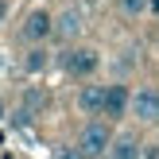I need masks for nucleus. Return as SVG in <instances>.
<instances>
[{
  "mask_svg": "<svg viewBox=\"0 0 159 159\" xmlns=\"http://www.w3.org/2000/svg\"><path fill=\"white\" fill-rule=\"evenodd\" d=\"M105 89L109 85H82L78 89V109L85 116H101L105 113Z\"/></svg>",
  "mask_w": 159,
  "mask_h": 159,
  "instance_id": "nucleus-7",
  "label": "nucleus"
},
{
  "mask_svg": "<svg viewBox=\"0 0 159 159\" xmlns=\"http://www.w3.org/2000/svg\"><path fill=\"white\" fill-rule=\"evenodd\" d=\"M47 66H51V51H47L43 43H31V51L23 54V70H27V74H43Z\"/></svg>",
  "mask_w": 159,
  "mask_h": 159,
  "instance_id": "nucleus-9",
  "label": "nucleus"
},
{
  "mask_svg": "<svg viewBox=\"0 0 159 159\" xmlns=\"http://www.w3.org/2000/svg\"><path fill=\"white\" fill-rule=\"evenodd\" d=\"M23 109H27V113H43V109H47V93L31 85V89L23 93Z\"/></svg>",
  "mask_w": 159,
  "mask_h": 159,
  "instance_id": "nucleus-10",
  "label": "nucleus"
},
{
  "mask_svg": "<svg viewBox=\"0 0 159 159\" xmlns=\"http://www.w3.org/2000/svg\"><path fill=\"white\" fill-rule=\"evenodd\" d=\"M109 159H144V144H140L132 132H120V136H113Z\"/></svg>",
  "mask_w": 159,
  "mask_h": 159,
  "instance_id": "nucleus-8",
  "label": "nucleus"
},
{
  "mask_svg": "<svg viewBox=\"0 0 159 159\" xmlns=\"http://www.w3.org/2000/svg\"><path fill=\"white\" fill-rule=\"evenodd\" d=\"M58 66L66 70L70 78H89V74H97V66H101V54L93 51V47H74V43H70L66 51L58 54Z\"/></svg>",
  "mask_w": 159,
  "mask_h": 159,
  "instance_id": "nucleus-1",
  "label": "nucleus"
},
{
  "mask_svg": "<svg viewBox=\"0 0 159 159\" xmlns=\"http://www.w3.org/2000/svg\"><path fill=\"white\" fill-rule=\"evenodd\" d=\"M128 109H132V93H128V85L124 82H113L105 89V120H120V116H128Z\"/></svg>",
  "mask_w": 159,
  "mask_h": 159,
  "instance_id": "nucleus-6",
  "label": "nucleus"
},
{
  "mask_svg": "<svg viewBox=\"0 0 159 159\" xmlns=\"http://www.w3.org/2000/svg\"><path fill=\"white\" fill-rule=\"evenodd\" d=\"M148 8H152V12H159V0H148Z\"/></svg>",
  "mask_w": 159,
  "mask_h": 159,
  "instance_id": "nucleus-14",
  "label": "nucleus"
},
{
  "mask_svg": "<svg viewBox=\"0 0 159 159\" xmlns=\"http://www.w3.org/2000/svg\"><path fill=\"white\" fill-rule=\"evenodd\" d=\"M58 159H85V152H82V148H58Z\"/></svg>",
  "mask_w": 159,
  "mask_h": 159,
  "instance_id": "nucleus-12",
  "label": "nucleus"
},
{
  "mask_svg": "<svg viewBox=\"0 0 159 159\" xmlns=\"http://www.w3.org/2000/svg\"><path fill=\"white\" fill-rule=\"evenodd\" d=\"M116 8H120L124 16H144L148 12V0H116Z\"/></svg>",
  "mask_w": 159,
  "mask_h": 159,
  "instance_id": "nucleus-11",
  "label": "nucleus"
},
{
  "mask_svg": "<svg viewBox=\"0 0 159 159\" xmlns=\"http://www.w3.org/2000/svg\"><path fill=\"white\" fill-rule=\"evenodd\" d=\"M0 116H4V105H0Z\"/></svg>",
  "mask_w": 159,
  "mask_h": 159,
  "instance_id": "nucleus-15",
  "label": "nucleus"
},
{
  "mask_svg": "<svg viewBox=\"0 0 159 159\" xmlns=\"http://www.w3.org/2000/svg\"><path fill=\"white\" fill-rule=\"evenodd\" d=\"M101 159H109V155H101Z\"/></svg>",
  "mask_w": 159,
  "mask_h": 159,
  "instance_id": "nucleus-16",
  "label": "nucleus"
},
{
  "mask_svg": "<svg viewBox=\"0 0 159 159\" xmlns=\"http://www.w3.org/2000/svg\"><path fill=\"white\" fill-rule=\"evenodd\" d=\"M82 31H85V16H82V8H62L58 16H54V39L58 43H74V39H82Z\"/></svg>",
  "mask_w": 159,
  "mask_h": 159,
  "instance_id": "nucleus-4",
  "label": "nucleus"
},
{
  "mask_svg": "<svg viewBox=\"0 0 159 159\" xmlns=\"http://www.w3.org/2000/svg\"><path fill=\"white\" fill-rule=\"evenodd\" d=\"M51 35H54V16L47 12V8H35V12L23 20V27H20L23 43H47Z\"/></svg>",
  "mask_w": 159,
  "mask_h": 159,
  "instance_id": "nucleus-3",
  "label": "nucleus"
},
{
  "mask_svg": "<svg viewBox=\"0 0 159 159\" xmlns=\"http://www.w3.org/2000/svg\"><path fill=\"white\" fill-rule=\"evenodd\" d=\"M78 148L85 152V159L109 155V148H113V128H109V120H89L78 132Z\"/></svg>",
  "mask_w": 159,
  "mask_h": 159,
  "instance_id": "nucleus-2",
  "label": "nucleus"
},
{
  "mask_svg": "<svg viewBox=\"0 0 159 159\" xmlns=\"http://www.w3.org/2000/svg\"><path fill=\"white\" fill-rule=\"evenodd\" d=\"M136 120L144 124H159V89L155 85H144V89L132 93V109H128Z\"/></svg>",
  "mask_w": 159,
  "mask_h": 159,
  "instance_id": "nucleus-5",
  "label": "nucleus"
},
{
  "mask_svg": "<svg viewBox=\"0 0 159 159\" xmlns=\"http://www.w3.org/2000/svg\"><path fill=\"white\" fill-rule=\"evenodd\" d=\"M4 16H8V4H4V0H0V20H4Z\"/></svg>",
  "mask_w": 159,
  "mask_h": 159,
  "instance_id": "nucleus-13",
  "label": "nucleus"
}]
</instances>
